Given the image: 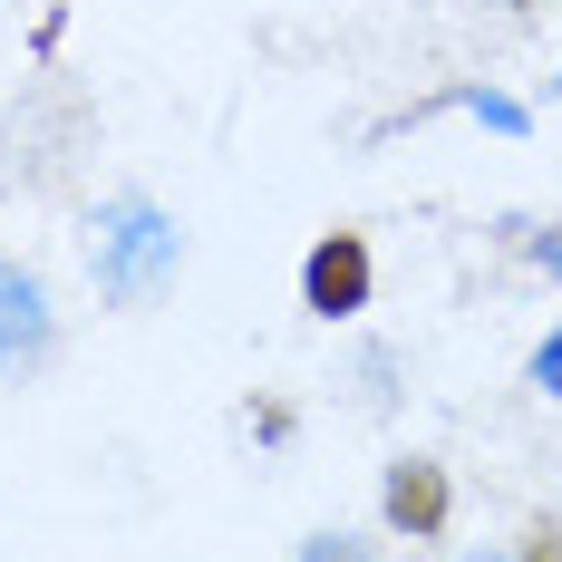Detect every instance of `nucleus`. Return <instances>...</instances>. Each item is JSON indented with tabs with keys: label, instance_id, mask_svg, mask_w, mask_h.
Masks as SVG:
<instances>
[{
	"label": "nucleus",
	"instance_id": "f257e3e1",
	"mask_svg": "<svg viewBox=\"0 0 562 562\" xmlns=\"http://www.w3.org/2000/svg\"><path fill=\"white\" fill-rule=\"evenodd\" d=\"M78 252H88V281H98V311L136 321V311H156L175 281H184V252L194 243H184V224H175L146 184H116V194L88 204Z\"/></svg>",
	"mask_w": 562,
	"mask_h": 562
},
{
	"label": "nucleus",
	"instance_id": "f03ea898",
	"mask_svg": "<svg viewBox=\"0 0 562 562\" xmlns=\"http://www.w3.org/2000/svg\"><path fill=\"white\" fill-rule=\"evenodd\" d=\"M58 349H68V321H58L49 272L20 262V252H0V397L40 389L58 369Z\"/></svg>",
	"mask_w": 562,
	"mask_h": 562
},
{
	"label": "nucleus",
	"instance_id": "7ed1b4c3",
	"mask_svg": "<svg viewBox=\"0 0 562 562\" xmlns=\"http://www.w3.org/2000/svg\"><path fill=\"white\" fill-rule=\"evenodd\" d=\"M379 533H397V543H447L456 533V475L447 456L407 447L379 465Z\"/></svg>",
	"mask_w": 562,
	"mask_h": 562
},
{
	"label": "nucleus",
	"instance_id": "20e7f679",
	"mask_svg": "<svg viewBox=\"0 0 562 562\" xmlns=\"http://www.w3.org/2000/svg\"><path fill=\"white\" fill-rule=\"evenodd\" d=\"M379 301V252H369V233H321L311 252H301V311L321 321V330H349L359 311Z\"/></svg>",
	"mask_w": 562,
	"mask_h": 562
},
{
	"label": "nucleus",
	"instance_id": "39448f33",
	"mask_svg": "<svg viewBox=\"0 0 562 562\" xmlns=\"http://www.w3.org/2000/svg\"><path fill=\"white\" fill-rule=\"evenodd\" d=\"M339 397H349L359 417H397V407H407V349H397V339H359L349 369H339Z\"/></svg>",
	"mask_w": 562,
	"mask_h": 562
},
{
	"label": "nucleus",
	"instance_id": "423d86ee",
	"mask_svg": "<svg viewBox=\"0 0 562 562\" xmlns=\"http://www.w3.org/2000/svg\"><path fill=\"white\" fill-rule=\"evenodd\" d=\"M291 562H379V533H359V524H311Z\"/></svg>",
	"mask_w": 562,
	"mask_h": 562
},
{
	"label": "nucleus",
	"instance_id": "0eeeda50",
	"mask_svg": "<svg viewBox=\"0 0 562 562\" xmlns=\"http://www.w3.org/2000/svg\"><path fill=\"white\" fill-rule=\"evenodd\" d=\"M465 108H475V116H485V126H495V136H524V126H533V116H524V108H514V98H505V88H465Z\"/></svg>",
	"mask_w": 562,
	"mask_h": 562
},
{
	"label": "nucleus",
	"instance_id": "6e6552de",
	"mask_svg": "<svg viewBox=\"0 0 562 562\" xmlns=\"http://www.w3.org/2000/svg\"><path fill=\"white\" fill-rule=\"evenodd\" d=\"M524 379H533L543 397H562V330H543V339H533V359H524Z\"/></svg>",
	"mask_w": 562,
	"mask_h": 562
},
{
	"label": "nucleus",
	"instance_id": "1a4fd4ad",
	"mask_svg": "<svg viewBox=\"0 0 562 562\" xmlns=\"http://www.w3.org/2000/svg\"><path fill=\"white\" fill-rule=\"evenodd\" d=\"M514 562H562V524L543 514V524H524V543H514Z\"/></svg>",
	"mask_w": 562,
	"mask_h": 562
},
{
	"label": "nucleus",
	"instance_id": "9d476101",
	"mask_svg": "<svg viewBox=\"0 0 562 562\" xmlns=\"http://www.w3.org/2000/svg\"><path fill=\"white\" fill-rule=\"evenodd\" d=\"M243 427H252V437H262V447H291V407H272V397H262V407H252V417H243Z\"/></svg>",
	"mask_w": 562,
	"mask_h": 562
},
{
	"label": "nucleus",
	"instance_id": "9b49d317",
	"mask_svg": "<svg viewBox=\"0 0 562 562\" xmlns=\"http://www.w3.org/2000/svg\"><path fill=\"white\" fill-rule=\"evenodd\" d=\"M524 252H533V272L562 281V233H524Z\"/></svg>",
	"mask_w": 562,
	"mask_h": 562
},
{
	"label": "nucleus",
	"instance_id": "f8f14e48",
	"mask_svg": "<svg viewBox=\"0 0 562 562\" xmlns=\"http://www.w3.org/2000/svg\"><path fill=\"white\" fill-rule=\"evenodd\" d=\"M0 184H10V126H0Z\"/></svg>",
	"mask_w": 562,
	"mask_h": 562
},
{
	"label": "nucleus",
	"instance_id": "ddd939ff",
	"mask_svg": "<svg viewBox=\"0 0 562 562\" xmlns=\"http://www.w3.org/2000/svg\"><path fill=\"white\" fill-rule=\"evenodd\" d=\"M495 10H514V20H524V10H533V0H495Z\"/></svg>",
	"mask_w": 562,
	"mask_h": 562
},
{
	"label": "nucleus",
	"instance_id": "4468645a",
	"mask_svg": "<svg viewBox=\"0 0 562 562\" xmlns=\"http://www.w3.org/2000/svg\"><path fill=\"white\" fill-rule=\"evenodd\" d=\"M553 88H562V78H553Z\"/></svg>",
	"mask_w": 562,
	"mask_h": 562
}]
</instances>
